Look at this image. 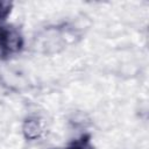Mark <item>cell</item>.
I'll return each mask as SVG.
<instances>
[{
	"instance_id": "3957f363",
	"label": "cell",
	"mask_w": 149,
	"mask_h": 149,
	"mask_svg": "<svg viewBox=\"0 0 149 149\" xmlns=\"http://www.w3.org/2000/svg\"><path fill=\"white\" fill-rule=\"evenodd\" d=\"M12 3L8 1H0V21H3L10 13Z\"/></svg>"
},
{
	"instance_id": "6da1fadb",
	"label": "cell",
	"mask_w": 149,
	"mask_h": 149,
	"mask_svg": "<svg viewBox=\"0 0 149 149\" xmlns=\"http://www.w3.org/2000/svg\"><path fill=\"white\" fill-rule=\"evenodd\" d=\"M23 47V38L17 28L6 24L0 26V56H10Z\"/></svg>"
},
{
	"instance_id": "277c9868",
	"label": "cell",
	"mask_w": 149,
	"mask_h": 149,
	"mask_svg": "<svg viewBox=\"0 0 149 149\" xmlns=\"http://www.w3.org/2000/svg\"><path fill=\"white\" fill-rule=\"evenodd\" d=\"M65 149H93L90 144H88V140H81V141H77L76 143H73L72 146L65 148Z\"/></svg>"
},
{
	"instance_id": "7a4b0ae2",
	"label": "cell",
	"mask_w": 149,
	"mask_h": 149,
	"mask_svg": "<svg viewBox=\"0 0 149 149\" xmlns=\"http://www.w3.org/2000/svg\"><path fill=\"white\" fill-rule=\"evenodd\" d=\"M41 132V128L38 127L36 121H28L26 122L24 126V133L27 135V137L29 139H35L38 136V133Z\"/></svg>"
}]
</instances>
